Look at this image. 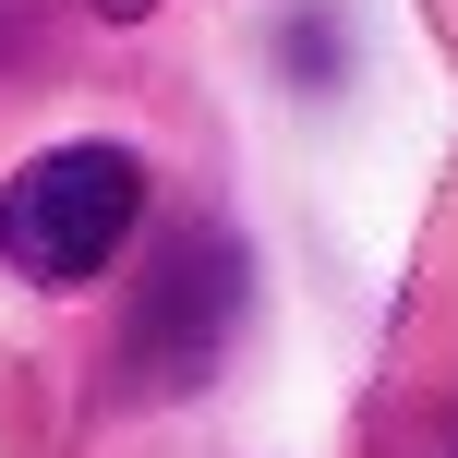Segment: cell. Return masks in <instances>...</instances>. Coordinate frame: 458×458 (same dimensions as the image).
Masks as SVG:
<instances>
[{"label":"cell","instance_id":"7a4b0ae2","mask_svg":"<svg viewBox=\"0 0 458 458\" xmlns=\"http://www.w3.org/2000/svg\"><path fill=\"white\" fill-rule=\"evenodd\" d=\"M229 338H242V253H229V229H182L133 301V374L145 386H206Z\"/></svg>","mask_w":458,"mask_h":458},{"label":"cell","instance_id":"6da1fadb","mask_svg":"<svg viewBox=\"0 0 458 458\" xmlns=\"http://www.w3.org/2000/svg\"><path fill=\"white\" fill-rule=\"evenodd\" d=\"M145 217V157L133 145H48L37 169L0 182V266L37 290H85Z\"/></svg>","mask_w":458,"mask_h":458},{"label":"cell","instance_id":"3957f363","mask_svg":"<svg viewBox=\"0 0 458 458\" xmlns=\"http://www.w3.org/2000/svg\"><path fill=\"white\" fill-rule=\"evenodd\" d=\"M97 13H109V24H145V13H157V0H97Z\"/></svg>","mask_w":458,"mask_h":458}]
</instances>
